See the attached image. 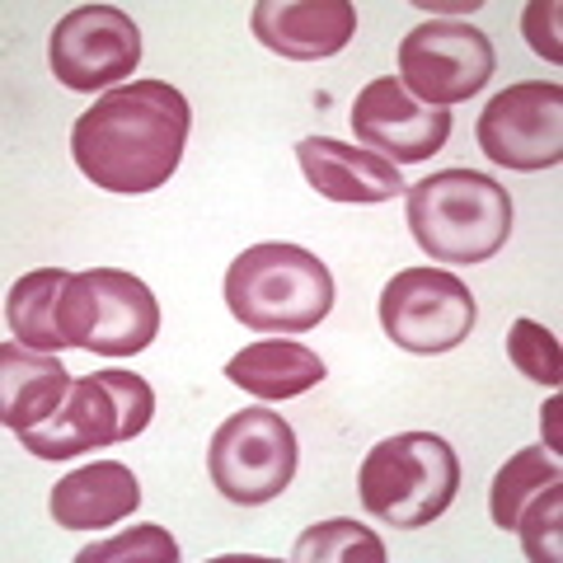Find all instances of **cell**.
I'll return each mask as SVG.
<instances>
[{
  "label": "cell",
  "mask_w": 563,
  "mask_h": 563,
  "mask_svg": "<svg viewBox=\"0 0 563 563\" xmlns=\"http://www.w3.org/2000/svg\"><path fill=\"white\" fill-rule=\"evenodd\" d=\"M192 132L188 99L165 80H132L99 95L70 128V161L109 192H155L174 179Z\"/></svg>",
  "instance_id": "cell-1"
},
{
  "label": "cell",
  "mask_w": 563,
  "mask_h": 563,
  "mask_svg": "<svg viewBox=\"0 0 563 563\" xmlns=\"http://www.w3.org/2000/svg\"><path fill=\"white\" fill-rule=\"evenodd\" d=\"M225 306L244 329L258 333H306L333 310V273L320 254L287 240L250 244L225 268Z\"/></svg>",
  "instance_id": "cell-2"
},
{
  "label": "cell",
  "mask_w": 563,
  "mask_h": 563,
  "mask_svg": "<svg viewBox=\"0 0 563 563\" xmlns=\"http://www.w3.org/2000/svg\"><path fill=\"white\" fill-rule=\"evenodd\" d=\"M409 235L442 263H484L512 235V198L479 169H437L404 192Z\"/></svg>",
  "instance_id": "cell-3"
},
{
  "label": "cell",
  "mask_w": 563,
  "mask_h": 563,
  "mask_svg": "<svg viewBox=\"0 0 563 563\" xmlns=\"http://www.w3.org/2000/svg\"><path fill=\"white\" fill-rule=\"evenodd\" d=\"M362 507L399 531H418L461 493V455L437 432H395L366 451L357 474Z\"/></svg>",
  "instance_id": "cell-4"
},
{
  "label": "cell",
  "mask_w": 563,
  "mask_h": 563,
  "mask_svg": "<svg viewBox=\"0 0 563 563\" xmlns=\"http://www.w3.org/2000/svg\"><path fill=\"white\" fill-rule=\"evenodd\" d=\"M155 390L136 372H90L70 380V395L43 428L20 432V446L38 461H76L85 451L132 442L151 428Z\"/></svg>",
  "instance_id": "cell-5"
},
{
  "label": "cell",
  "mask_w": 563,
  "mask_h": 563,
  "mask_svg": "<svg viewBox=\"0 0 563 563\" xmlns=\"http://www.w3.org/2000/svg\"><path fill=\"white\" fill-rule=\"evenodd\" d=\"M57 324L70 347L95 357H136L161 333V301L136 273L90 268L66 282Z\"/></svg>",
  "instance_id": "cell-6"
},
{
  "label": "cell",
  "mask_w": 563,
  "mask_h": 563,
  "mask_svg": "<svg viewBox=\"0 0 563 563\" xmlns=\"http://www.w3.org/2000/svg\"><path fill=\"white\" fill-rule=\"evenodd\" d=\"M207 474L235 507H263L296 479V428L273 409H240L211 432Z\"/></svg>",
  "instance_id": "cell-7"
},
{
  "label": "cell",
  "mask_w": 563,
  "mask_h": 563,
  "mask_svg": "<svg viewBox=\"0 0 563 563\" xmlns=\"http://www.w3.org/2000/svg\"><path fill=\"white\" fill-rule=\"evenodd\" d=\"M479 306L455 273L442 268H404L380 291V329L385 339L418 357H437L470 339Z\"/></svg>",
  "instance_id": "cell-8"
},
{
  "label": "cell",
  "mask_w": 563,
  "mask_h": 563,
  "mask_svg": "<svg viewBox=\"0 0 563 563\" xmlns=\"http://www.w3.org/2000/svg\"><path fill=\"white\" fill-rule=\"evenodd\" d=\"M498 70L484 29L465 20H422L399 43V85L428 109H451L479 95Z\"/></svg>",
  "instance_id": "cell-9"
},
{
  "label": "cell",
  "mask_w": 563,
  "mask_h": 563,
  "mask_svg": "<svg viewBox=\"0 0 563 563\" xmlns=\"http://www.w3.org/2000/svg\"><path fill=\"white\" fill-rule=\"evenodd\" d=\"M47 62L52 76L76 95L118 90L141 62V29L113 5H80L52 29Z\"/></svg>",
  "instance_id": "cell-10"
},
{
  "label": "cell",
  "mask_w": 563,
  "mask_h": 563,
  "mask_svg": "<svg viewBox=\"0 0 563 563\" xmlns=\"http://www.w3.org/2000/svg\"><path fill=\"white\" fill-rule=\"evenodd\" d=\"M479 146L503 169H554L563 155V90L544 80L507 85L479 113Z\"/></svg>",
  "instance_id": "cell-11"
},
{
  "label": "cell",
  "mask_w": 563,
  "mask_h": 563,
  "mask_svg": "<svg viewBox=\"0 0 563 563\" xmlns=\"http://www.w3.org/2000/svg\"><path fill=\"white\" fill-rule=\"evenodd\" d=\"M451 109H428L418 103L395 76H376L352 103V132L366 141L390 165H418L432 161L451 136Z\"/></svg>",
  "instance_id": "cell-12"
},
{
  "label": "cell",
  "mask_w": 563,
  "mask_h": 563,
  "mask_svg": "<svg viewBox=\"0 0 563 563\" xmlns=\"http://www.w3.org/2000/svg\"><path fill=\"white\" fill-rule=\"evenodd\" d=\"M250 29L277 57L324 62L352 43L357 10H352V0H258Z\"/></svg>",
  "instance_id": "cell-13"
},
{
  "label": "cell",
  "mask_w": 563,
  "mask_h": 563,
  "mask_svg": "<svg viewBox=\"0 0 563 563\" xmlns=\"http://www.w3.org/2000/svg\"><path fill=\"white\" fill-rule=\"evenodd\" d=\"M296 165H301L306 184L320 198L339 207H376L404 192V174L385 155L347 146V141H333V136H306L296 146Z\"/></svg>",
  "instance_id": "cell-14"
},
{
  "label": "cell",
  "mask_w": 563,
  "mask_h": 563,
  "mask_svg": "<svg viewBox=\"0 0 563 563\" xmlns=\"http://www.w3.org/2000/svg\"><path fill=\"white\" fill-rule=\"evenodd\" d=\"M66 395H70V376L62 357L33 352L24 343L0 347V418H5V428L14 437L43 428L66 404Z\"/></svg>",
  "instance_id": "cell-15"
},
{
  "label": "cell",
  "mask_w": 563,
  "mask_h": 563,
  "mask_svg": "<svg viewBox=\"0 0 563 563\" xmlns=\"http://www.w3.org/2000/svg\"><path fill=\"white\" fill-rule=\"evenodd\" d=\"M47 507L62 531H103V526L128 517L132 507H141V484L128 465L95 461L85 470H70L66 479H57Z\"/></svg>",
  "instance_id": "cell-16"
},
{
  "label": "cell",
  "mask_w": 563,
  "mask_h": 563,
  "mask_svg": "<svg viewBox=\"0 0 563 563\" xmlns=\"http://www.w3.org/2000/svg\"><path fill=\"white\" fill-rule=\"evenodd\" d=\"M225 380H235L244 395H258V399H296L324 380V362L306 343L263 339L240 347L225 362Z\"/></svg>",
  "instance_id": "cell-17"
},
{
  "label": "cell",
  "mask_w": 563,
  "mask_h": 563,
  "mask_svg": "<svg viewBox=\"0 0 563 563\" xmlns=\"http://www.w3.org/2000/svg\"><path fill=\"white\" fill-rule=\"evenodd\" d=\"M70 273L62 268H38V273H24L10 291V306H5V320L14 343H24L33 352H66V333L57 324V306H62V291H66Z\"/></svg>",
  "instance_id": "cell-18"
},
{
  "label": "cell",
  "mask_w": 563,
  "mask_h": 563,
  "mask_svg": "<svg viewBox=\"0 0 563 563\" xmlns=\"http://www.w3.org/2000/svg\"><path fill=\"white\" fill-rule=\"evenodd\" d=\"M563 479L559 470V455L544 451V446H526L517 451L512 461L498 470V479H493V493H488V512H493V526L498 531H517V512L526 503L536 498L540 488H550Z\"/></svg>",
  "instance_id": "cell-19"
},
{
  "label": "cell",
  "mask_w": 563,
  "mask_h": 563,
  "mask_svg": "<svg viewBox=\"0 0 563 563\" xmlns=\"http://www.w3.org/2000/svg\"><path fill=\"white\" fill-rule=\"evenodd\" d=\"M296 563H385V544L357 521H324L296 540Z\"/></svg>",
  "instance_id": "cell-20"
},
{
  "label": "cell",
  "mask_w": 563,
  "mask_h": 563,
  "mask_svg": "<svg viewBox=\"0 0 563 563\" xmlns=\"http://www.w3.org/2000/svg\"><path fill=\"white\" fill-rule=\"evenodd\" d=\"M507 357H512V366L521 376H531L536 385H554L563 380V362H559V339L544 324L536 320H517L512 329H507Z\"/></svg>",
  "instance_id": "cell-21"
},
{
  "label": "cell",
  "mask_w": 563,
  "mask_h": 563,
  "mask_svg": "<svg viewBox=\"0 0 563 563\" xmlns=\"http://www.w3.org/2000/svg\"><path fill=\"white\" fill-rule=\"evenodd\" d=\"M559 507H563V479L540 488L531 503L517 512V536L526 544V559L531 563H559Z\"/></svg>",
  "instance_id": "cell-22"
},
{
  "label": "cell",
  "mask_w": 563,
  "mask_h": 563,
  "mask_svg": "<svg viewBox=\"0 0 563 563\" xmlns=\"http://www.w3.org/2000/svg\"><path fill=\"white\" fill-rule=\"evenodd\" d=\"M174 563L179 559V544H174L169 531H161V526H132L128 536H118L109 544H90V550H80V563Z\"/></svg>",
  "instance_id": "cell-23"
},
{
  "label": "cell",
  "mask_w": 563,
  "mask_h": 563,
  "mask_svg": "<svg viewBox=\"0 0 563 563\" xmlns=\"http://www.w3.org/2000/svg\"><path fill=\"white\" fill-rule=\"evenodd\" d=\"M559 0H531L526 5V38H531V47L540 52V57H550V62H563V47H559Z\"/></svg>",
  "instance_id": "cell-24"
},
{
  "label": "cell",
  "mask_w": 563,
  "mask_h": 563,
  "mask_svg": "<svg viewBox=\"0 0 563 563\" xmlns=\"http://www.w3.org/2000/svg\"><path fill=\"white\" fill-rule=\"evenodd\" d=\"M559 446H563V432H559V399H550V404H544V451L559 455Z\"/></svg>",
  "instance_id": "cell-25"
}]
</instances>
